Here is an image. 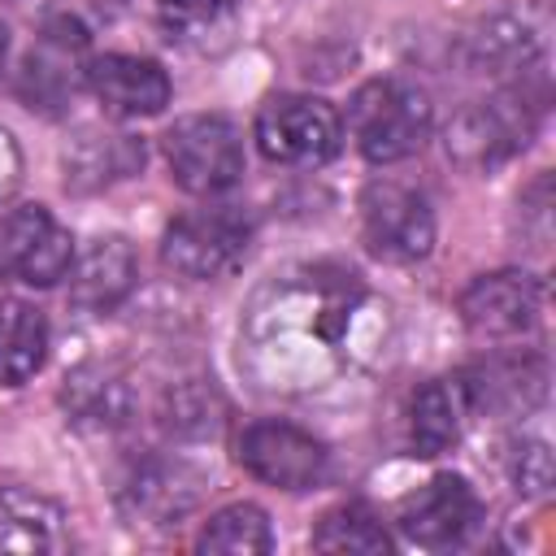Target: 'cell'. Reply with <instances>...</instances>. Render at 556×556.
Returning <instances> with one entry per match:
<instances>
[{"label":"cell","mask_w":556,"mask_h":556,"mask_svg":"<svg viewBox=\"0 0 556 556\" xmlns=\"http://www.w3.org/2000/svg\"><path fill=\"white\" fill-rule=\"evenodd\" d=\"M534 122L539 109L526 100V91H500L491 100H473L447 122V156L465 169L491 174L530 143Z\"/></svg>","instance_id":"obj_5"},{"label":"cell","mask_w":556,"mask_h":556,"mask_svg":"<svg viewBox=\"0 0 556 556\" xmlns=\"http://www.w3.org/2000/svg\"><path fill=\"white\" fill-rule=\"evenodd\" d=\"M313 547L317 552H365V556H382L391 552V534L378 521V513L361 500H348L339 508H330L317 530H313Z\"/></svg>","instance_id":"obj_24"},{"label":"cell","mask_w":556,"mask_h":556,"mask_svg":"<svg viewBox=\"0 0 556 556\" xmlns=\"http://www.w3.org/2000/svg\"><path fill=\"white\" fill-rule=\"evenodd\" d=\"M74 265L70 230L43 204H17L0 213V282L52 287Z\"/></svg>","instance_id":"obj_8"},{"label":"cell","mask_w":556,"mask_h":556,"mask_svg":"<svg viewBox=\"0 0 556 556\" xmlns=\"http://www.w3.org/2000/svg\"><path fill=\"white\" fill-rule=\"evenodd\" d=\"M48 356V321L35 304L0 295V387H22Z\"/></svg>","instance_id":"obj_20"},{"label":"cell","mask_w":556,"mask_h":556,"mask_svg":"<svg viewBox=\"0 0 556 556\" xmlns=\"http://www.w3.org/2000/svg\"><path fill=\"white\" fill-rule=\"evenodd\" d=\"M165 161L182 191L217 195L243 174V139L239 126L222 113H191L165 130Z\"/></svg>","instance_id":"obj_6"},{"label":"cell","mask_w":556,"mask_h":556,"mask_svg":"<svg viewBox=\"0 0 556 556\" xmlns=\"http://www.w3.org/2000/svg\"><path fill=\"white\" fill-rule=\"evenodd\" d=\"M478 521H482L478 491L460 473H434L426 486L404 495L395 508L400 534L426 552H443V547L465 543Z\"/></svg>","instance_id":"obj_10"},{"label":"cell","mask_w":556,"mask_h":556,"mask_svg":"<svg viewBox=\"0 0 556 556\" xmlns=\"http://www.w3.org/2000/svg\"><path fill=\"white\" fill-rule=\"evenodd\" d=\"M235 456L252 478H261L278 491H308L326 473L321 439H313L308 430H300L291 421H252V426H243V434L235 443Z\"/></svg>","instance_id":"obj_9"},{"label":"cell","mask_w":556,"mask_h":556,"mask_svg":"<svg viewBox=\"0 0 556 556\" xmlns=\"http://www.w3.org/2000/svg\"><path fill=\"white\" fill-rule=\"evenodd\" d=\"M87 30L74 17H52L22 70V96L30 109H61L78 83H87Z\"/></svg>","instance_id":"obj_12"},{"label":"cell","mask_w":556,"mask_h":556,"mask_svg":"<svg viewBox=\"0 0 556 556\" xmlns=\"http://www.w3.org/2000/svg\"><path fill=\"white\" fill-rule=\"evenodd\" d=\"M391 308L369 282L334 261L274 274L239 321V369L269 395H313L387 348Z\"/></svg>","instance_id":"obj_1"},{"label":"cell","mask_w":556,"mask_h":556,"mask_svg":"<svg viewBox=\"0 0 556 556\" xmlns=\"http://www.w3.org/2000/svg\"><path fill=\"white\" fill-rule=\"evenodd\" d=\"M4 52H9V30L0 26V70H4Z\"/></svg>","instance_id":"obj_27"},{"label":"cell","mask_w":556,"mask_h":556,"mask_svg":"<svg viewBox=\"0 0 556 556\" xmlns=\"http://www.w3.org/2000/svg\"><path fill=\"white\" fill-rule=\"evenodd\" d=\"M513 482L521 495H547L552 491V452L547 443H526L513 456Z\"/></svg>","instance_id":"obj_25"},{"label":"cell","mask_w":556,"mask_h":556,"mask_svg":"<svg viewBox=\"0 0 556 556\" xmlns=\"http://www.w3.org/2000/svg\"><path fill=\"white\" fill-rule=\"evenodd\" d=\"M361 239L378 261H421L434 248L430 200L400 178H374L361 191Z\"/></svg>","instance_id":"obj_7"},{"label":"cell","mask_w":556,"mask_h":556,"mask_svg":"<svg viewBox=\"0 0 556 556\" xmlns=\"http://www.w3.org/2000/svg\"><path fill=\"white\" fill-rule=\"evenodd\" d=\"M469 404L473 408H508V413H526L543 400V365L530 356H513V361H491L486 369L465 378Z\"/></svg>","instance_id":"obj_21"},{"label":"cell","mask_w":556,"mask_h":556,"mask_svg":"<svg viewBox=\"0 0 556 556\" xmlns=\"http://www.w3.org/2000/svg\"><path fill=\"white\" fill-rule=\"evenodd\" d=\"M139 165H143V143L135 135L83 130L74 148H65V182L78 191H96L113 178H130Z\"/></svg>","instance_id":"obj_19"},{"label":"cell","mask_w":556,"mask_h":556,"mask_svg":"<svg viewBox=\"0 0 556 556\" xmlns=\"http://www.w3.org/2000/svg\"><path fill=\"white\" fill-rule=\"evenodd\" d=\"M256 148L291 169H313L339 156L343 148V117L321 96H269L256 109Z\"/></svg>","instance_id":"obj_4"},{"label":"cell","mask_w":556,"mask_h":556,"mask_svg":"<svg viewBox=\"0 0 556 556\" xmlns=\"http://www.w3.org/2000/svg\"><path fill=\"white\" fill-rule=\"evenodd\" d=\"M87 91L100 100V109L117 122L130 117H156L169 104V74L152 56L130 52H104L87 61Z\"/></svg>","instance_id":"obj_13"},{"label":"cell","mask_w":556,"mask_h":556,"mask_svg":"<svg viewBox=\"0 0 556 556\" xmlns=\"http://www.w3.org/2000/svg\"><path fill=\"white\" fill-rule=\"evenodd\" d=\"M65 508L30 486L0 482V552L17 556H43V552H65L70 547V526Z\"/></svg>","instance_id":"obj_16"},{"label":"cell","mask_w":556,"mask_h":556,"mask_svg":"<svg viewBox=\"0 0 556 556\" xmlns=\"http://www.w3.org/2000/svg\"><path fill=\"white\" fill-rule=\"evenodd\" d=\"M152 9L161 35L191 52L230 48L243 17V0H152Z\"/></svg>","instance_id":"obj_17"},{"label":"cell","mask_w":556,"mask_h":556,"mask_svg":"<svg viewBox=\"0 0 556 556\" xmlns=\"http://www.w3.org/2000/svg\"><path fill=\"white\" fill-rule=\"evenodd\" d=\"M252 248V213L243 204H208L169 222L161 239V261L191 282L226 278L243 265Z\"/></svg>","instance_id":"obj_3"},{"label":"cell","mask_w":556,"mask_h":556,"mask_svg":"<svg viewBox=\"0 0 556 556\" xmlns=\"http://www.w3.org/2000/svg\"><path fill=\"white\" fill-rule=\"evenodd\" d=\"M269 547H274V530L265 508L256 504L217 508L195 539V552H213V556H265Z\"/></svg>","instance_id":"obj_23"},{"label":"cell","mask_w":556,"mask_h":556,"mask_svg":"<svg viewBox=\"0 0 556 556\" xmlns=\"http://www.w3.org/2000/svg\"><path fill=\"white\" fill-rule=\"evenodd\" d=\"M430 96L408 78H369L348 100V135L374 165H395L430 139Z\"/></svg>","instance_id":"obj_2"},{"label":"cell","mask_w":556,"mask_h":556,"mask_svg":"<svg viewBox=\"0 0 556 556\" xmlns=\"http://www.w3.org/2000/svg\"><path fill=\"white\" fill-rule=\"evenodd\" d=\"M139 265L122 235H100L70 265V304L78 313H113L135 291Z\"/></svg>","instance_id":"obj_15"},{"label":"cell","mask_w":556,"mask_h":556,"mask_svg":"<svg viewBox=\"0 0 556 556\" xmlns=\"http://www.w3.org/2000/svg\"><path fill=\"white\" fill-rule=\"evenodd\" d=\"M200 473L187 469L182 460H143L130 469L122 482V513L130 526H178L195 504H200Z\"/></svg>","instance_id":"obj_14"},{"label":"cell","mask_w":556,"mask_h":556,"mask_svg":"<svg viewBox=\"0 0 556 556\" xmlns=\"http://www.w3.org/2000/svg\"><path fill=\"white\" fill-rule=\"evenodd\" d=\"M61 400L78 426H96V430L122 426L130 413V387L113 369H78L74 378H65Z\"/></svg>","instance_id":"obj_22"},{"label":"cell","mask_w":556,"mask_h":556,"mask_svg":"<svg viewBox=\"0 0 556 556\" xmlns=\"http://www.w3.org/2000/svg\"><path fill=\"white\" fill-rule=\"evenodd\" d=\"M469 413H473V404H469L465 378H434V382H426L413 395V408H408L413 452L417 456H443L460 439Z\"/></svg>","instance_id":"obj_18"},{"label":"cell","mask_w":556,"mask_h":556,"mask_svg":"<svg viewBox=\"0 0 556 556\" xmlns=\"http://www.w3.org/2000/svg\"><path fill=\"white\" fill-rule=\"evenodd\" d=\"M543 313V287L526 269L482 274L460 295V317L482 339H513L526 334Z\"/></svg>","instance_id":"obj_11"},{"label":"cell","mask_w":556,"mask_h":556,"mask_svg":"<svg viewBox=\"0 0 556 556\" xmlns=\"http://www.w3.org/2000/svg\"><path fill=\"white\" fill-rule=\"evenodd\" d=\"M17 187H22V148H17V139L0 126V208L13 200Z\"/></svg>","instance_id":"obj_26"}]
</instances>
